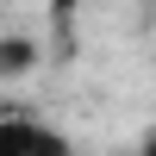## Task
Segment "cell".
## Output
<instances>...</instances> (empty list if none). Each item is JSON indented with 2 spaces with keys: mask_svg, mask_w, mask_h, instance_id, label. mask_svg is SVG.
Wrapping results in <instances>:
<instances>
[{
  "mask_svg": "<svg viewBox=\"0 0 156 156\" xmlns=\"http://www.w3.org/2000/svg\"><path fill=\"white\" fill-rule=\"evenodd\" d=\"M75 6H81V0H50V19H69Z\"/></svg>",
  "mask_w": 156,
  "mask_h": 156,
  "instance_id": "cell-3",
  "label": "cell"
},
{
  "mask_svg": "<svg viewBox=\"0 0 156 156\" xmlns=\"http://www.w3.org/2000/svg\"><path fill=\"white\" fill-rule=\"evenodd\" d=\"M31 69V44H0V75H19Z\"/></svg>",
  "mask_w": 156,
  "mask_h": 156,
  "instance_id": "cell-2",
  "label": "cell"
},
{
  "mask_svg": "<svg viewBox=\"0 0 156 156\" xmlns=\"http://www.w3.org/2000/svg\"><path fill=\"white\" fill-rule=\"evenodd\" d=\"M0 156H69V144L50 125L25 119V112H6L0 119Z\"/></svg>",
  "mask_w": 156,
  "mask_h": 156,
  "instance_id": "cell-1",
  "label": "cell"
}]
</instances>
